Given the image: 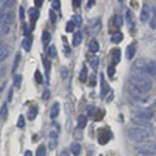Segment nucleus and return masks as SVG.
Instances as JSON below:
<instances>
[{
    "label": "nucleus",
    "instance_id": "obj_1",
    "mask_svg": "<svg viewBox=\"0 0 156 156\" xmlns=\"http://www.w3.org/2000/svg\"><path fill=\"white\" fill-rule=\"evenodd\" d=\"M129 83V92L134 95V98H138L150 91L151 86H152V81L144 74H134L130 77Z\"/></svg>",
    "mask_w": 156,
    "mask_h": 156
},
{
    "label": "nucleus",
    "instance_id": "obj_2",
    "mask_svg": "<svg viewBox=\"0 0 156 156\" xmlns=\"http://www.w3.org/2000/svg\"><path fill=\"white\" fill-rule=\"evenodd\" d=\"M128 136L130 140H133L135 143H144L154 136V133L151 129L147 128H133L128 131Z\"/></svg>",
    "mask_w": 156,
    "mask_h": 156
},
{
    "label": "nucleus",
    "instance_id": "obj_3",
    "mask_svg": "<svg viewBox=\"0 0 156 156\" xmlns=\"http://www.w3.org/2000/svg\"><path fill=\"white\" fill-rule=\"evenodd\" d=\"M134 70L139 72V74H147V76H156V62L146 58H138L134 62Z\"/></svg>",
    "mask_w": 156,
    "mask_h": 156
},
{
    "label": "nucleus",
    "instance_id": "obj_4",
    "mask_svg": "<svg viewBox=\"0 0 156 156\" xmlns=\"http://www.w3.org/2000/svg\"><path fill=\"white\" fill-rule=\"evenodd\" d=\"M14 21V14L11 11L0 13V37L5 35L11 29V25Z\"/></svg>",
    "mask_w": 156,
    "mask_h": 156
},
{
    "label": "nucleus",
    "instance_id": "obj_5",
    "mask_svg": "<svg viewBox=\"0 0 156 156\" xmlns=\"http://www.w3.org/2000/svg\"><path fill=\"white\" fill-rule=\"evenodd\" d=\"M136 154L143 155V156H152L156 155V143L152 142V140H148V142L144 143H139L135 147Z\"/></svg>",
    "mask_w": 156,
    "mask_h": 156
},
{
    "label": "nucleus",
    "instance_id": "obj_6",
    "mask_svg": "<svg viewBox=\"0 0 156 156\" xmlns=\"http://www.w3.org/2000/svg\"><path fill=\"white\" fill-rule=\"evenodd\" d=\"M152 116H154L152 111H150L148 108H139V109H136L134 113V117H136V119H139L142 121H146V122H150Z\"/></svg>",
    "mask_w": 156,
    "mask_h": 156
},
{
    "label": "nucleus",
    "instance_id": "obj_7",
    "mask_svg": "<svg viewBox=\"0 0 156 156\" xmlns=\"http://www.w3.org/2000/svg\"><path fill=\"white\" fill-rule=\"evenodd\" d=\"M100 27H101V21L100 18H94L89 22V26H87V33L90 35H96L100 31Z\"/></svg>",
    "mask_w": 156,
    "mask_h": 156
},
{
    "label": "nucleus",
    "instance_id": "obj_8",
    "mask_svg": "<svg viewBox=\"0 0 156 156\" xmlns=\"http://www.w3.org/2000/svg\"><path fill=\"white\" fill-rule=\"evenodd\" d=\"M131 103H133L134 105L139 107V108H147V107H150L151 104L154 103V100H151V98H133V100H131Z\"/></svg>",
    "mask_w": 156,
    "mask_h": 156
},
{
    "label": "nucleus",
    "instance_id": "obj_9",
    "mask_svg": "<svg viewBox=\"0 0 156 156\" xmlns=\"http://www.w3.org/2000/svg\"><path fill=\"white\" fill-rule=\"evenodd\" d=\"M112 138V133L108 129H99L98 131V140L100 144H105Z\"/></svg>",
    "mask_w": 156,
    "mask_h": 156
},
{
    "label": "nucleus",
    "instance_id": "obj_10",
    "mask_svg": "<svg viewBox=\"0 0 156 156\" xmlns=\"http://www.w3.org/2000/svg\"><path fill=\"white\" fill-rule=\"evenodd\" d=\"M150 17H151V8L147 3H144L142 7V11H140V21L146 22V21H148Z\"/></svg>",
    "mask_w": 156,
    "mask_h": 156
},
{
    "label": "nucleus",
    "instance_id": "obj_11",
    "mask_svg": "<svg viewBox=\"0 0 156 156\" xmlns=\"http://www.w3.org/2000/svg\"><path fill=\"white\" fill-rule=\"evenodd\" d=\"M109 89H111V87H109L108 83L105 82L104 76H103V74H100V96H101V98H105L107 92L109 91Z\"/></svg>",
    "mask_w": 156,
    "mask_h": 156
},
{
    "label": "nucleus",
    "instance_id": "obj_12",
    "mask_svg": "<svg viewBox=\"0 0 156 156\" xmlns=\"http://www.w3.org/2000/svg\"><path fill=\"white\" fill-rule=\"evenodd\" d=\"M9 53H11V48L7 44H2V43H0V62L5 60L9 56Z\"/></svg>",
    "mask_w": 156,
    "mask_h": 156
},
{
    "label": "nucleus",
    "instance_id": "obj_13",
    "mask_svg": "<svg viewBox=\"0 0 156 156\" xmlns=\"http://www.w3.org/2000/svg\"><path fill=\"white\" fill-rule=\"evenodd\" d=\"M29 16H30V26L34 29V23H35V21L39 18V11H37V8H30L29 9Z\"/></svg>",
    "mask_w": 156,
    "mask_h": 156
},
{
    "label": "nucleus",
    "instance_id": "obj_14",
    "mask_svg": "<svg viewBox=\"0 0 156 156\" xmlns=\"http://www.w3.org/2000/svg\"><path fill=\"white\" fill-rule=\"evenodd\" d=\"M111 55H112V62H113V64H119L120 58H121V51H120V48H115V50L111 52Z\"/></svg>",
    "mask_w": 156,
    "mask_h": 156
},
{
    "label": "nucleus",
    "instance_id": "obj_15",
    "mask_svg": "<svg viewBox=\"0 0 156 156\" xmlns=\"http://www.w3.org/2000/svg\"><path fill=\"white\" fill-rule=\"evenodd\" d=\"M31 46H33V39L30 37H26L25 39L22 41V48L25 50L26 52H29L31 50Z\"/></svg>",
    "mask_w": 156,
    "mask_h": 156
},
{
    "label": "nucleus",
    "instance_id": "obj_16",
    "mask_svg": "<svg viewBox=\"0 0 156 156\" xmlns=\"http://www.w3.org/2000/svg\"><path fill=\"white\" fill-rule=\"evenodd\" d=\"M126 21H128V23H129V27H134L135 18H134V14H133V12H131L130 9L126 11Z\"/></svg>",
    "mask_w": 156,
    "mask_h": 156
},
{
    "label": "nucleus",
    "instance_id": "obj_17",
    "mask_svg": "<svg viewBox=\"0 0 156 156\" xmlns=\"http://www.w3.org/2000/svg\"><path fill=\"white\" fill-rule=\"evenodd\" d=\"M58 112H60V105H58V103H53V105L51 107V111H50V117L51 119H56L58 116Z\"/></svg>",
    "mask_w": 156,
    "mask_h": 156
},
{
    "label": "nucleus",
    "instance_id": "obj_18",
    "mask_svg": "<svg viewBox=\"0 0 156 156\" xmlns=\"http://www.w3.org/2000/svg\"><path fill=\"white\" fill-rule=\"evenodd\" d=\"M77 125H78V129H85L87 125V117L83 115H80L77 120Z\"/></svg>",
    "mask_w": 156,
    "mask_h": 156
},
{
    "label": "nucleus",
    "instance_id": "obj_19",
    "mask_svg": "<svg viewBox=\"0 0 156 156\" xmlns=\"http://www.w3.org/2000/svg\"><path fill=\"white\" fill-rule=\"evenodd\" d=\"M135 51H136V47H135V44L133 43V44H129L128 46V48H126V57L129 58H133L134 57V55H135Z\"/></svg>",
    "mask_w": 156,
    "mask_h": 156
},
{
    "label": "nucleus",
    "instance_id": "obj_20",
    "mask_svg": "<svg viewBox=\"0 0 156 156\" xmlns=\"http://www.w3.org/2000/svg\"><path fill=\"white\" fill-rule=\"evenodd\" d=\"M70 151H72V154L74 156H80V154H81V144L78 142H73L72 146H70Z\"/></svg>",
    "mask_w": 156,
    "mask_h": 156
},
{
    "label": "nucleus",
    "instance_id": "obj_21",
    "mask_svg": "<svg viewBox=\"0 0 156 156\" xmlns=\"http://www.w3.org/2000/svg\"><path fill=\"white\" fill-rule=\"evenodd\" d=\"M81 43H82V33L77 31V33H74V35H73V46L77 47V46H80Z\"/></svg>",
    "mask_w": 156,
    "mask_h": 156
},
{
    "label": "nucleus",
    "instance_id": "obj_22",
    "mask_svg": "<svg viewBox=\"0 0 156 156\" xmlns=\"http://www.w3.org/2000/svg\"><path fill=\"white\" fill-rule=\"evenodd\" d=\"M89 50L92 53H96L98 51H99V43H98L95 39H91V41L89 42Z\"/></svg>",
    "mask_w": 156,
    "mask_h": 156
},
{
    "label": "nucleus",
    "instance_id": "obj_23",
    "mask_svg": "<svg viewBox=\"0 0 156 156\" xmlns=\"http://www.w3.org/2000/svg\"><path fill=\"white\" fill-rule=\"evenodd\" d=\"M133 122H134L135 125H138V128H147V129H150V122L142 121V120L136 119V117H134V116H133Z\"/></svg>",
    "mask_w": 156,
    "mask_h": 156
},
{
    "label": "nucleus",
    "instance_id": "obj_24",
    "mask_svg": "<svg viewBox=\"0 0 156 156\" xmlns=\"http://www.w3.org/2000/svg\"><path fill=\"white\" fill-rule=\"evenodd\" d=\"M89 62H90V65H91L92 69L96 70L98 68H99V62H100V60H99V57H98V56H92L90 60H89Z\"/></svg>",
    "mask_w": 156,
    "mask_h": 156
},
{
    "label": "nucleus",
    "instance_id": "obj_25",
    "mask_svg": "<svg viewBox=\"0 0 156 156\" xmlns=\"http://www.w3.org/2000/svg\"><path fill=\"white\" fill-rule=\"evenodd\" d=\"M122 22H124V20H122V17L120 16V14H116V16L113 17V26L115 27H121L122 26Z\"/></svg>",
    "mask_w": 156,
    "mask_h": 156
},
{
    "label": "nucleus",
    "instance_id": "obj_26",
    "mask_svg": "<svg viewBox=\"0 0 156 156\" xmlns=\"http://www.w3.org/2000/svg\"><path fill=\"white\" fill-rule=\"evenodd\" d=\"M37 115H38V108L37 107H31V108L29 109V112H27V119L29 120H34L37 117Z\"/></svg>",
    "mask_w": 156,
    "mask_h": 156
},
{
    "label": "nucleus",
    "instance_id": "obj_27",
    "mask_svg": "<svg viewBox=\"0 0 156 156\" xmlns=\"http://www.w3.org/2000/svg\"><path fill=\"white\" fill-rule=\"evenodd\" d=\"M72 21L74 22V25L77 27H81L82 26V17L80 16V14H74V16L72 17Z\"/></svg>",
    "mask_w": 156,
    "mask_h": 156
},
{
    "label": "nucleus",
    "instance_id": "obj_28",
    "mask_svg": "<svg viewBox=\"0 0 156 156\" xmlns=\"http://www.w3.org/2000/svg\"><path fill=\"white\" fill-rule=\"evenodd\" d=\"M7 115H8V107H7V104H3L2 109H0V121L5 119Z\"/></svg>",
    "mask_w": 156,
    "mask_h": 156
},
{
    "label": "nucleus",
    "instance_id": "obj_29",
    "mask_svg": "<svg viewBox=\"0 0 156 156\" xmlns=\"http://www.w3.org/2000/svg\"><path fill=\"white\" fill-rule=\"evenodd\" d=\"M47 53H48V56L52 57V58H55L57 56V52H56V47L55 46H50L48 47V50H47Z\"/></svg>",
    "mask_w": 156,
    "mask_h": 156
},
{
    "label": "nucleus",
    "instance_id": "obj_30",
    "mask_svg": "<svg viewBox=\"0 0 156 156\" xmlns=\"http://www.w3.org/2000/svg\"><path fill=\"white\" fill-rule=\"evenodd\" d=\"M122 38H124L122 34H121V33H117V34H115V35L111 38V41H112V43H120L121 41H122Z\"/></svg>",
    "mask_w": 156,
    "mask_h": 156
},
{
    "label": "nucleus",
    "instance_id": "obj_31",
    "mask_svg": "<svg viewBox=\"0 0 156 156\" xmlns=\"http://www.w3.org/2000/svg\"><path fill=\"white\" fill-rule=\"evenodd\" d=\"M35 156H46V146L44 144H41L37 148V155Z\"/></svg>",
    "mask_w": 156,
    "mask_h": 156
},
{
    "label": "nucleus",
    "instance_id": "obj_32",
    "mask_svg": "<svg viewBox=\"0 0 156 156\" xmlns=\"http://www.w3.org/2000/svg\"><path fill=\"white\" fill-rule=\"evenodd\" d=\"M21 82H22V76L21 74H16V76H14V80H13L14 86L20 87V86H21Z\"/></svg>",
    "mask_w": 156,
    "mask_h": 156
},
{
    "label": "nucleus",
    "instance_id": "obj_33",
    "mask_svg": "<svg viewBox=\"0 0 156 156\" xmlns=\"http://www.w3.org/2000/svg\"><path fill=\"white\" fill-rule=\"evenodd\" d=\"M87 78H89V77H87V69L83 66V68H82V70H81V73H80V80H81L82 82H85Z\"/></svg>",
    "mask_w": 156,
    "mask_h": 156
},
{
    "label": "nucleus",
    "instance_id": "obj_34",
    "mask_svg": "<svg viewBox=\"0 0 156 156\" xmlns=\"http://www.w3.org/2000/svg\"><path fill=\"white\" fill-rule=\"evenodd\" d=\"M23 126H25V117H23L22 115H20V117H18V121H17V128L22 129Z\"/></svg>",
    "mask_w": 156,
    "mask_h": 156
},
{
    "label": "nucleus",
    "instance_id": "obj_35",
    "mask_svg": "<svg viewBox=\"0 0 156 156\" xmlns=\"http://www.w3.org/2000/svg\"><path fill=\"white\" fill-rule=\"evenodd\" d=\"M50 41H51V34L44 31V33H43V43H44V44H48Z\"/></svg>",
    "mask_w": 156,
    "mask_h": 156
},
{
    "label": "nucleus",
    "instance_id": "obj_36",
    "mask_svg": "<svg viewBox=\"0 0 156 156\" xmlns=\"http://www.w3.org/2000/svg\"><path fill=\"white\" fill-rule=\"evenodd\" d=\"M74 27H76L74 22H73V21H69V22L66 23V27H65V30H66L68 33H72L73 30H74Z\"/></svg>",
    "mask_w": 156,
    "mask_h": 156
},
{
    "label": "nucleus",
    "instance_id": "obj_37",
    "mask_svg": "<svg viewBox=\"0 0 156 156\" xmlns=\"http://www.w3.org/2000/svg\"><path fill=\"white\" fill-rule=\"evenodd\" d=\"M87 113H89V117H91V119H92V117H94V115H95V112H96V109H95V107H92V105H89V107H87Z\"/></svg>",
    "mask_w": 156,
    "mask_h": 156
},
{
    "label": "nucleus",
    "instance_id": "obj_38",
    "mask_svg": "<svg viewBox=\"0 0 156 156\" xmlns=\"http://www.w3.org/2000/svg\"><path fill=\"white\" fill-rule=\"evenodd\" d=\"M56 146H57V139H51V140H50V144H48L50 150H55Z\"/></svg>",
    "mask_w": 156,
    "mask_h": 156
},
{
    "label": "nucleus",
    "instance_id": "obj_39",
    "mask_svg": "<svg viewBox=\"0 0 156 156\" xmlns=\"http://www.w3.org/2000/svg\"><path fill=\"white\" fill-rule=\"evenodd\" d=\"M35 81L38 82V83H42L43 80H42V74L39 70H35Z\"/></svg>",
    "mask_w": 156,
    "mask_h": 156
},
{
    "label": "nucleus",
    "instance_id": "obj_40",
    "mask_svg": "<svg viewBox=\"0 0 156 156\" xmlns=\"http://www.w3.org/2000/svg\"><path fill=\"white\" fill-rule=\"evenodd\" d=\"M43 64H44V66H46V72L50 73V70H51V62L48 61L47 58H44V60H43Z\"/></svg>",
    "mask_w": 156,
    "mask_h": 156
},
{
    "label": "nucleus",
    "instance_id": "obj_41",
    "mask_svg": "<svg viewBox=\"0 0 156 156\" xmlns=\"http://www.w3.org/2000/svg\"><path fill=\"white\" fill-rule=\"evenodd\" d=\"M58 136V130H51L50 131V138L51 139H57Z\"/></svg>",
    "mask_w": 156,
    "mask_h": 156
},
{
    "label": "nucleus",
    "instance_id": "obj_42",
    "mask_svg": "<svg viewBox=\"0 0 156 156\" xmlns=\"http://www.w3.org/2000/svg\"><path fill=\"white\" fill-rule=\"evenodd\" d=\"M20 58H21V55H20V53H17V56H16V60H14V62H13V72H14V70H16V68L18 66Z\"/></svg>",
    "mask_w": 156,
    "mask_h": 156
},
{
    "label": "nucleus",
    "instance_id": "obj_43",
    "mask_svg": "<svg viewBox=\"0 0 156 156\" xmlns=\"http://www.w3.org/2000/svg\"><path fill=\"white\" fill-rule=\"evenodd\" d=\"M50 20H51L52 23L56 21V14H55V12H53V11H50Z\"/></svg>",
    "mask_w": 156,
    "mask_h": 156
},
{
    "label": "nucleus",
    "instance_id": "obj_44",
    "mask_svg": "<svg viewBox=\"0 0 156 156\" xmlns=\"http://www.w3.org/2000/svg\"><path fill=\"white\" fill-rule=\"evenodd\" d=\"M115 72H116V70H115V68H113V66H108V70H107V73H108V76H109V77L113 76V74H115Z\"/></svg>",
    "mask_w": 156,
    "mask_h": 156
},
{
    "label": "nucleus",
    "instance_id": "obj_45",
    "mask_svg": "<svg viewBox=\"0 0 156 156\" xmlns=\"http://www.w3.org/2000/svg\"><path fill=\"white\" fill-rule=\"evenodd\" d=\"M52 7H53V9H60V2L53 0V2H52Z\"/></svg>",
    "mask_w": 156,
    "mask_h": 156
},
{
    "label": "nucleus",
    "instance_id": "obj_46",
    "mask_svg": "<svg viewBox=\"0 0 156 156\" xmlns=\"http://www.w3.org/2000/svg\"><path fill=\"white\" fill-rule=\"evenodd\" d=\"M20 18H21L22 21L25 20V12H23V8L22 7H20Z\"/></svg>",
    "mask_w": 156,
    "mask_h": 156
},
{
    "label": "nucleus",
    "instance_id": "obj_47",
    "mask_svg": "<svg viewBox=\"0 0 156 156\" xmlns=\"http://www.w3.org/2000/svg\"><path fill=\"white\" fill-rule=\"evenodd\" d=\"M61 77L64 78V80H65V78H68V70H66V68H64V69L61 70Z\"/></svg>",
    "mask_w": 156,
    "mask_h": 156
},
{
    "label": "nucleus",
    "instance_id": "obj_48",
    "mask_svg": "<svg viewBox=\"0 0 156 156\" xmlns=\"http://www.w3.org/2000/svg\"><path fill=\"white\" fill-rule=\"evenodd\" d=\"M90 85L91 86H95V76L94 74L90 76Z\"/></svg>",
    "mask_w": 156,
    "mask_h": 156
},
{
    "label": "nucleus",
    "instance_id": "obj_49",
    "mask_svg": "<svg viewBox=\"0 0 156 156\" xmlns=\"http://www.w3.org/2000/svg\"><path fill=\"white\" fill-rule=\"evenodd\" d=\"M60 156H70V152H69L68 150H64V151H61Z\"/></svg>",
    "mask_w": 156,
    "mask_h": 156
},
{
    "label": "nucleus",
    "instance_id": "obj_50",
    "mask_svg": "<svg viewBox=\"0 0 156 156\" xmlns=\"http://www.w3.org/2000/svg\"><path fill=\"white\" fill-rule=\"evenodd\" d=\"M48 98H50V91H44V94H43V99L47 100Z\"/></svg>",
    "mask_w": 156,
    "mask_h": 156
},
{
    "label": "nucleus",
    "instance_id": "obj_51",
    "mask_svg": "<svg viewBox=\"0 0 156 156\" xmlns=\"http://www.w3.org/2000/svg\"><path fill=\"white\" fill-rule=\"evenodd\" d=\"M12 94H13V90H9V92H8V101L12 100Z\"/></svg>",
    "mask_w": 156,
    "mask_h": 156
},
{
    "label": "nucleus",
    "instance_id": "obj_52",
    "mask_svg": "<svg viewBox=\"0 0 156 156\" xmlns=\"http://www.w3.org/2000/svg\"><path fill=\"white\" fill-rule=\"evenodd\" d=\"M42 4H43V0H35V5L37 7H41Z\"/></svg>",
    "mask_w": 156,
    "mask_h": 156
},
{
    "label": "nucleus",
    "instance_id": "obj_53",
    "mask_svg": "<svg viewBox=\"0 0 156 156\" xmlns=\"http://www.w3.org/2000/svg\"><path fill=\"white\" fill-rule=\"evenodd\" d=\"M94 4H95V2H94V0H91V2L87 3V8H91L92 5H94Z\"/></svg>",
    "mask_w": 156,
    "mask_h": 156
},
{
    "label": "nucleus",
    "instance_id": "obj_54",
    "mask_svg": "<svg viewBox=\"0 0 156 156\" xmlns=\"http://www.w3.org/2000/svg\"><path fill=\"white\" fill-rule=\"evenodd\" d=\"M25 156H33V152L30 150H26V152H25Z\"/></svg>",
    "mask_w": 156,
    "mask_h": 156
},
{
    "label": "nucleus",
    "instance_id": "obj_55",
    "mask_svg": "<svg viewBox=\"0 0 156 156\" xmlns=\"http://www.w3.org/2000/svg\"><path fill=\"white\" fill-rule=\"evenodd\" d=\"M73 4H74V7H78V5L81 4V2H80V0H78V2H77V0H74V2H73Z\"/></svg>",
    "mask_w": 156,
    "mask_h": 156
},
{
    "label": "nucleus",
    "instance_id": "obj_56",
    "mask_svg": "<svg viewBox=\"0 0 156 156\" xmlns=\"http://www.w3.org/2000/svg\"><path fill=\"white\" fill-rule=\"evenodd\" d=\"M2 76H3V68L0 66V78H2Z\"/></svg>",
    "mask_w": 156,
    "mask_h": 156
},
{
    "label": "nucleus",
    "instance_id": "obj_57",
    "mask_svg": "<svg viewBox=\"0 0 156 156\" xmlns=\"http://www.w3.org/2000/svg\"><path fill=\"white\" fill-rule=\"evenodd\" d=\"M152 156H156V155H152Z\"/></svg>",
    "mask_w": 156,
    "mask_h": 156
}]
</instances>
